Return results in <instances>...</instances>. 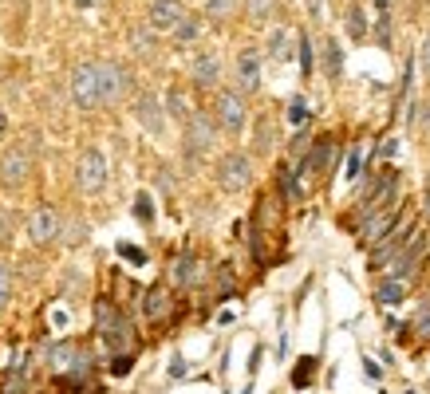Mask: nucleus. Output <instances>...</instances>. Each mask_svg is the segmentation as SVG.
<instances>
[{
	"label": "nucleus",
	"instance_id": "nucleus-1",
	"mask_svg": "<svg viewBox=\"0 0 430 394\" xmlns=\"http://www.w3.org/2000/svg\"><path fill=\"white\" fill-rule=\"evenodd\" d=\"M95 335L111 355H123L134 343V323L123 315V308H115L111 299H99L95 304Z\"/></svg>",
	"mask_w": 430,
	"mask_h": 394
},
{
	"label": "nucleus",
	"instance_id": "nucleus-2",
	"mask_svg": "<svg viewBox=\"0 0 430 394\" xmlns=\"http://www.w3.org/2000/svg\"><path fill=\"white\" fill-rule=\"evenodd\" d=\"M48 367L56 371L60 378H71L75 386H80L83 378L91 375V351L87 347H80L75 339H56V343L48 347Z\"/></svg>",
	"mask_w": 430,
	"mask_h": 394
},
{
	"label": "nucleus",
	"instance_id": "nucleus-3",
	"mask_svg": "<svg viewBox=\"0 0 430 394\" xmlns=\"http://www.w3.org/2000/svg\"><path fill=\"white\" fill-rule=\"evenodd\" d=\"M213 123L225 134H241L249 126V103H245V95H237L233 87H222L217 99H213Z\"/></svg>",
	"mask_w": 430,
	"mask_h": 394
},
{
	"label": "nucleus",
	"instance_id": "nucleus-4",
	"mask_svg": "<svg viewBox=\"0 0 430 394\" xmlns=\"http://www.w3.org/2000/svg\"><path fill=\"white\" fill-rule=\"evenodd\" d=\"M99 67V99H103V107H115V103H123L134 87V79H130L127 63L119 60H95Z\"/></svg>",
	"mask_w": 430,
	"mask_h": 394
},
{
	"label": "nucleus",
	"instance_id": "nucleus-5",
	"mask_svg": "<svg viewBox=\"0 0 430 394\" xmlns=\"http://www.w3.org/2000/svg\"><path fill=\"white\" fill-rule=\"evenodd\" d=\"M32 166H36V158H32L28 146H8V150L0 154V186L8 189V193L24 189L28 177H32Z\"/></svg>",
	"mask_w": 430,
	"mask_h": 394
},
{
	"label": "nucleus",
	"instance_id": "nucleus-6",
	"mask_svg": "<svg viewBox=\"0 0 430 394\" xmlns=\"http://www.w3.org/2000/svg\"><path fill=\"white\" fill-rule=\"evenodd\" d=\"M411 233H414V217H411V209H407V213H403V221H398L395 229L383 236L379 245H371V256H367V264L375 268V272H379V268H391V260H395L398 252L407 249Z\"/></svg>",
	"mask_w": 430,
	"mask_h": 394
},
{
	"label": "nucleus",
	"instance_id": "nucleus-7",
	"mask_svg": "<svg viewBox=\"0 0 430 394\" xmlns=\"http://www.w3.org/2000/svg\"><path fill=\"white\" fill-rule=\"evenodd\" d=\"M398 201V170H383L371 186L359 193V217H371V213H379V209H387V205Z\"/></svg>",
	"mask_w": 430,
	"mask_h": 394
},
{
	"label": "nucleus",
	"instance_id": "nucleus-8",
	"mask_svg": "<svg viewBox=\"0 0 430 394\" xmlns=\"http://www.w3.org/2000/svg\"><path fill=\"white\" fill-rule=\"evenodd\" d=\"M249 182H253V158L245 154V150L222 154V162H217V186H222L225 193H237V189H245Z\"/></svg>",
	"mask_w": 430,
	"mask_h": 394
},
{
	"label": "nucleus",
	"instance_id": "nucleus-9",
	"mask_svg": "<svg viewBox=\"0 0 430 394\" xmlns=\"http://www.w3.org/2000/svg\"><path fill=\"white\" fill-rule=\"evenodd\" d=\"M75 182H80V189L87 193V197H95V193H103V189H107V158H103V150H99V146H87V150L80 154Z\"/></svg>",
	"mask_w": 430,
	"mask_h": 394
},
{
	"label": "nucleus",
	"instance_id": "nucleus-10",
	"mask_svg": "<svg viewBox=\"0 0 430 394\" xmlns=\"http://www.w3.org/2000/svg\"><path fill=\"white\" fill-rule=\"evenodd\" d=\"M213 142H217V123H213V114L190 110V119H186V154L202 158V154L213 150Z\"/></svg>",
	"mask_w": 430,
	"mask_h": 394
},
{
	"label": "nucleus",
	"instance_id": "nucleus-11",
	"mask_svg": "<svg viewBox=\"0 0 430 394\" xmlns=\"http://www.w3.org/2000/svg\"><path fill=\"white\" fill-rule=\"evenodd\" d=\"M206 280V264H202V256L198 252H190V249H182L170 260V292H190V288H198V284Z\"/></svg>",
	"mask_w": 430,
	"mask_h": 394
},
{
	"label": "nucleus",
	"instance_id": "nucleus-12",
	"mask_svg": "<svg viewBox=\"0 0 430 394\" xmlns=\"http://www.w3.org/2000/svg\"><path fill=\"white\" fill-rule=\"evenodd\" d=\"M71 99H75V107L80 110H99L103 107V99H99V67H95V60L80 63V67L71 71Z\"/></svg>",
	"mask_w": 430,
	"mask_h": 394
},
{
	"label": "nucleus",
	"instance_id": "nucleus-13",
	"mask_svg": "<svg viewBox=\"0 0 430 394\" xmlns=\"http://www.w3.org/2000/svg\"><path fill=\"white\" fill-rule=\"evenodd\" d=\"M411 205L407 201H395V205H387V209H379V213H371V217H363V225H359V245H379L383 236L395 229L398 221H403V213H407Z\"/></svg>",
	"mask_w": 430,
	"mask_h": 394
},
{
	"label": "nucleus",
	"instance_id": "nucleus-14",
	"mask_svg": "<svg viewBox=\"0 0 430 394\" xmlns=\"http://www.w3.org/2000/svg\"><path fill=\"white\" fill-rule=\"evenodd\" d=\"M60 229H64V217H60V209L56 205H36L32 213H28V236H32V245H56L60 241Z\"/></svg>",
	"mask_w": 430,
	"mask_h": 394
},
{
	"label": "nucleus",
	"instance_id": "nucleus-15",
	"mask_svg": "<svg viewBox=\"0 0 430 394\" xmlns=\"http://www.w3.org/2000/svg\"><path fill=\"white\" fill-rule=\"evenodd\" d=\"M233 79H237L233 91L245 95V99L261 91V51H256V47H241L237 51V60H233Z\"/></svg>",
	"mask_w": 430,
	"mask_h": 394
},
{
	"label": "nucleus",
	"instance_id": "nucleus-16",
	"mask_svg": "<svg viewBox=\"0 0 430 394\" xmlns=\"http://www.w3.org/2000/svg\"><path fill=\"white\" fill-rule=\"evenodd\" d=\"M182 16H186V4H182V0H150V8H146V28L150 32H174Z\"/></svg>",
	"mask_w": 430,
	"mask_h": 394
},
{
	"label": "nucleus",
	"instance_id": "nucleus-17",
	"mask_svg": "<svg viewBox=\"0 0 430 394\" xmlns=\"http://www.w3.org/2000/svg\"><path fill=\"white\" fill-rule=\"evenodd\" d=\"M422 252H427V236L414 229L411 233V241H407V249L398 252L395 260H391V268H387V276H395V280H407L414 268L422 264Z\"/></svg>",
	"mask_w": 430,
	"mask_h": 394
},
{
	"label": "nucleus",
	"instance_id": "nucleus-18",
	"mask_svg": "<svg viewBox=\"0 0 430 394\" xmlns=\"http://www.w3.org/2000/svg\"><path fill=\"white\" fill-rule=\"evenodd\" d=\"M170 312H174V292L166 284H150L143 292V319L146 323H162V319H170Z\"/></svg>",
	"mask_w": 430,
	"mask_h": 394
},
{
	"label": "nucleus",
	"instance_id": "nucleus-19",
	"mask_svg": "<svg viewBox=\"0 0 430 394\" xmlns=\"http://www.w3.org/2000/svg\"><path fill=\"white\" fill-rule=\"evenodd\" d=\"M190 79L198 91H213L222 83V60H217V51H198L190 63Z\"/></svg>",
	"mask_w": 430,
	"mask_h": 394
},
{
	"label": "nucleus",
	"instance_id": "nucleus-20",
	"mask_svg": "<svg viewBox=\"0 0 430 394\" xmlns=\"http://www.w3.org/2000/svg\"><path fill=\"white\" fill-rule=\"evenodd\" d=\"M134 114H139V123L146 126V134H162L166 130V110H162V103L154 99L150 91L139 95V103H134Z\"/></svg>",
	"mask_w": 430,
	"mask_h": 394
},
{
	"label": "nucleus",
	"instance_id": "nucleus-21",
	"mask_svg": "<svg viewBox=\"0 0 430 394\" xmlns=\"http://www.w3.org/2000/svg\"><path fill=\"white\" fill-rule=\"evenodd\" d=\"M407 280H395V276H383L379 284H375V304L379 308H398L403 299H407Z\"/></svg>",
	"mask_w": 430,
	"mask_h": 394
},
{
	"label": "nucleus",
	"instance_id": "nucleus-22",
	"mask_svg": "<svg viewBox=\"0 0 430 394\" xmlns=\"http://www.w3.org/2000/svg\"><path fill=\"white\" fill-rule=\"evenodd\" d=\"M296 56V36L288 28H272V36H269V60H276V63H288Z\"/></svg>",
	"mask_w": 430,
	"mask_h": 394
},
{
	"label": "nucleus",
	"instance_id": "nucleus-23",
	"mask_svg": "<svg viewBox=\"0 0 430 394\" xmlns=\"http://www.w3.org/2000/svg\"><path fill=\"white\" fill-rule=\"evenodd\" d=\"M344 24H348L351 44H363L367 36H371V24H367V12H363V4H359V0H351V4H348V16H344Z\"/></svg>",
	"mask_w": 430,
	"mask_h": 394
},
{
	"label": "nucleus",
	"instance_id": "nucleus-24",
	"mask_svg": "<svg viewBox=\"0 0 430 394\" xmlns=\"http://www.w3.org/2000/svg\"><path fill=\"white\" fill-rule=\"evenodd\" d=\"M316 367H320L316 355L296 359V367H292V386H296V391H308V386H312V378H316Z\"/></svg>",
	"mask_w": 430,
	"mask_h": 394
},
{
	"label": "nucleus",
	"instance_id": "nucleus-25",
	"mask_svg": "<svg viewBox=\"0 0 430 394\" xmlns=\"http://www.w3.org/2000/svg\"><path fill=\"white\" fill-rule=\"evenodd\" d=\"M170 36H174V44H193V40L202 36V16L186 12L182 20H178V28L170 32Z\"/></svg>",
	"mask_w": 430,
	"mask_h": 394
},
{
	"label": "nucleus",
	"instance_id": "nucleus-26",
	"mask_svg": "<svg viewBox=\"0 0 430 394\" xmlns=\"http://www.w3.org/2000/svg\"><path fill=\"white\" fill-rule=\"evenodd\" d=\"M320 51H324V71H328V79H339V75H344V51H339V44H335L332 36L324 40V47H320Z\"/></svg>",
	"mask_w": 430,
	"mask_h": 394
},
{
	"label": "nucleus",
	"instance_id": "nucleus-27",
	"mask_svg": "<svg viewBox=\"0 0 430 394\" xmlns=\"http://www.w3.org/2000/svg\"><path fill=\"white\" fill-rule=\"evenodd\" d=\"M276 182H280V193H285V201H300L304 197V189L296 186V182H300V173L292 170V166H280V170H276Z\"/></svg>",
	"mask_w": 430,
	"mask_h": 394
},
{
	"label": "nucleus",
	"instance_id": "nucleus-28",
	"mask_svg": "<svg viewBox=\"0 0 430 394\" xmlns=\"http://www.w3.org/2000/svg\"><path fill=\"white\" fill-rule=\"evenodd\" d=\"M276 16V0H245V20L249 24H269Z\"/></svg>",
	"mask_w": 430,
	"mask_h": 394
},
{
	"label": "nucleus",
	"instance_id": "nucleus-29",
	"mask_svg": "<svg viewBox=\"0 0 430 394\" xmlns=\"http://www.w3.org/2000/svg\"><path fill=\"white\" fill-rule=\"evenodd\" d=\"M288 123L296 126V130H308V123H312V107H308V99H288Z\"/></svg>",
	"mask_w": 430,
	"mask_h": 394
},
{
	"label": "nucleus",
	"instance_id": "nucleus-30",
	"mask_svg": "<svg viewBox=\"0 0 430 394\" xmlns=\"http://www.w3.org/2000/svg\"><path fill=\"white\" fill-rule=\"evenodd\" d=\"M166 110H170V119H182V123L190 119V103H186V91L182 87H170L166 91Z\"/></svg>",
	"mask_w": 430,
	"mask_h": 394
},
{
	"label": "nucleus",
	"instance_id": "nucleus-31",
	"mask_svg": "<svg viewBox=\"0 0 430 394\" xmlns=\"http://www.w3.org/2000/svg\"><path fill=\"white\" fill-rule=\"evenodd\" d=\"M296 56H300V75L308 79L312 75V40H308V32L296 36Z\"/></svg>",
	"mask_w": 430,
	"mask_h": 394
},
{
	"label": "nucleus",
	"instance_id": "nucleus-32",
	"mask_svg": "<svg viewBox=\"0 0 430 394\" xmlns=\"http://www.w3.org/2000/svg\"><path fill=\"white\" fill-rule=\"evenodd\" d=\"M233 12H237V0H209V4H206L209 20H229Z\"/></svg>",
	"mask_w": 430,
	"mask_h": 394
},
{
	"label": "nucleus",
	"instance_id": "nucleus-33",
	"mask_svg": "<svg viewBox=\"0 0 430 394\" xmlns=\"http://www.w3.org/2000/svg\"><path fill=\"white\" fill-rule=\"evenodd\" d=\"M130 44H134L139 56H150V51H154V32H150V28H134V32H130Z\"/></svg>",
	"mask_w": 430,
	"mask_h": 394
},
{
	"label": "nucleus",
	"instance_id": "nucleus-34",
	"mask_svg": "<svg viewBox=\"0 0 430 394\" xmlns=\"http://www.w3.org/2000/svg\"><path fill=\"white\" fill-rule=\"evenodd\" d=\"M414 335L418 339H430V299H422L418 312H414Z\"/></svg>",
	"mask_w": 430,
	"mask_h": 394
},
{
	"label": "nucleus",
	"instance_id": "nucleus-35",
	"mask_svg": "<svg viewBox=\"0 0 430 394\" xmlns=\"http://www.w3.org/2000/svg\"><path fill=\"white\" fill-rule=\"evenodd\" d=\"M134 217L143 221V225H154V201H150V193H139L134 197Z\"/></svg>",
	"mask_w": 430,
	"mask_h": 394
},
{
	"label": "nucleus",
	"instance_id": "nucleus-36",
	"mask_svg": "<svg viewBox=\"0 0 430 394\" xmlns=\"http://www.w3.org/2000/svg\"><path fill=\"white\" fill-rule=\"evenodd\" d=\"M130 367H134V351H123V355H111V375H115V378L130 375Z\"/></svg>",
	"mask_w": 430,
	"mask_h": 394
},
{
	"label": "nucleus",
	"instance_id": "nucleus-37",
	"mask_svg": "<svg viewBox=\"0 0 430 394\" xmlns=\"http://www.w3.org/2000/svg\"><path fill=\"white\" fill-rule=\"evenodd\" d=\"M8 299H12V268L0 264V312L8 308Z\"/></svg>",
	"mask_w": 430,
	"mask_h": 394
},
{
	"label": "nucleus",
	"instance_id": "nucleus-38",
	"mask_svg": "<svg viewBox=\"0 0 430 394\" xmlns=\"http://www.w3.org/2000/svg\"><path fill=\"white\" fill-rule=\"evenodd\" d=\"M115 249H119V256H123V260H130V264H139V268L146 264V252H143V249H134L130 241H119Z\"/></svg>",
	"mask_w": 430,
	"mask_h": 394
},
{
	"label": "nucleus",
	"instance_id": "nucleus-39",
	"mask_svg": "<svg viewBox=\"0 0 430 394\" xmlns=\"http://www.w3.org/2000/svg\"><path fill=\"white\" fill-rule=\"evenodd\" d=\"M379 44L383 47H391V12H387V4H379Z\"/></svg>",
	"mask_w": 430,
	"mask_h": 394
},
{
	"label": "nucleus",
	"instance_id": "nucleus-40",
	"mask_svg": "<svg viewBox=\"0 0 430 394\" xmlns=\"http://www.w3.org/2000/svg\"><path fill=\"white\" fill-rule=\"evenodd\" d=\"M411 114H414L411 123L418 126V130H427V134H430V99H427V103H422V107H414Z\"/></svg>",
	"mask_w": 430,
	"mask_h": 394
},
{
	"label": "nucleus",
	"instance_id": "nucleus-41",
	"mask_svg": "<svg viewBox=\"0 0 430 394\" xmlns=\"http://www.w3.org/2000/svg\"><path fill=\"white\" fill-rule=\"evenodd\" d=\"M418 67H422V75L430 79V28L422 36V44H418Z\"/></svg>",
	"mask_w": 430,
	"mask_h": 394
},
{
	"label": "nucleus",
	"instance_id": "nucleus-42",
	"mask_svg": "<svg viewBox=\"0 0 430 394\" xmlns=\"http://www.w3.org/2000/svg\"><path fill=\"white\" fill-rule=\"evenodd\" d=\"M269 146H272V123H261V130H256V150L269 154Z\"/></svg>",
	"mask_w": 430,
	"mask_h": 394
},
{
	"label": "nucleus",
	"instance_id": "nucleus-43",
	"mask_svg": "<svg viewBox=\"0 0 430 394\" xmlns=\"http://www.w3.org/2000/svg\"><path fill=\"white\" fill-rule=\"evenodd\" d=\"M398 154V138H383V146H379V158H395Z\"/></svg>",
	"mask_w": 430,
	"mask_h": 394
},
{
	"label": "nucleus",
	"instance_id": "nucleus-44",
	"mask_svg": "<svg viewBox=\"0 0 430 394\" xmlns=\"http://www.w3.org/2000/svg\"><path fill=\"white\" fill-rule=\"evenodd\" d=\"M348 177H351V182L359 177V150H351V154H348Z\"/></svg>",
	"mask_w": 430,
	"mask_h": 394
},
{
	"label": "nucleus",
	"instance_id": "nucleus-45",
	"mask_svg": "<svg viewBox=\"0 0 430 394\" xmlns=\"http://www.w3.org/2000/svg\"><path fill=\"white\" fill-rule=\"evenodd\" d=\"M8 229H12V217H8V209H0V241L8 236Z\"/></svg>",
	"mask_w": 430,
	"mask_h": 394
},
{
	"label": "nucleus",
	"instance_id": "nucleus-46",
	"mask_svg": "<svg viewBox=\"0 0 430 394\" xmlns=\"http://www.w3.org/2000/svg\"><path fill=\"white\" fill-rule=\"evenodd\" d=\"M363 371H367V375H371V378H375V382H379V378H383L379 362H371V359H363Z\"/></svg>",
	"mask_w": 430,
	"mask_h": 394
},
{
	"label": "nucleus",
	"instance_id": "nucleus-47",
	"mask_svg": "<svg viewBox=\"0 0 430 394\" xmlns=\"http://www.w3.org/2000/svg\"><path fill=\"white\" fill-rule=\"evenodd\" d=\"M422 213H427V221H430V186H427V193H422Z\"/></svg>",
	"mask_w": 430,
	"mask_h": 394
},
{
	"label": "nucleus",
	"instance_id": "nucleus-48",
	"mask_svg": "<svg viewBox=\"0 0 430 394\" xmlns=\"http://www.w3.org/2000/svg\"><path fill=\"white\" fill-rule=\"evenodd\" d=\"M80 8H95V4H103V0H75Z\"/></svg>",
	"mask_w": 430,
	"mask_h": 394
},
{
	"label": "nucleus",
	"instance_id": "nucleus-49",
	"mask_svg": "<svg viewBox=\"0 0 430 394\" xmlns=\"http://www.w3.org/2000/svg\"><path fill=\"white\" fill-rule=\"evenodd\" d=\"M4 130H8V119H4V110H0V138H4Z\"/></svg>",
	"mask_w": 430,
	"mask_h": 394
},
{
	"label": "nucleus",
	"instance_id": "nucleus-50",
	"mask_svg": "<svg viewBox=\"0 0 430 394\" xmlns=\"http://www.w3.org/2000/svg\"><path fill=\"white\" fill-rule=\"evenodd\" d=\"M427 186H430V173H427Z\"/></svg>",
	"mask_w": 430,
	"mask_h": 394
},
{
	"label": "nucleus",
	"instance_id": "nucleus-51",
	"mask_svg": "<svg viewBox=\"0 0 430 394\" xmlns=\"http://www.w3.org/2000/svg\"><path fill=\"white\" fill-rule=\"evenodd\" d=\"M407 394H414V391H407Z\"/></svg>",
	"mask_w": 430,
	"mask_h": 394
}]
</instances>
